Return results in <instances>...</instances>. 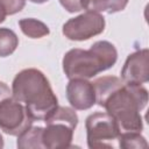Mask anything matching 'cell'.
<instances>
[{"instance_id": "obj_1", "label": "cell", "mask_w": 149, "mask_h": 149, "mask_svg": "<svg viewBox=\"0 0 149 149\" xmlns=\"http://www.w3.org/2000/svg\"><path fill=\"white\" fill-rule=\"evenodd\" d=\"M12 97L26 106L34 120H44L58 106L48 78L42 71L33 68L24 69L15 76Z\"/></svg>"}, {"instance_id": "obj_2", "label": "cell", "mask_w": 149, "mask_h": 149, "mask_svg": "<svg viewBox=\"0 0 149 149\" xmlns=\"http://www.w3.org/2000/svg\"><path fill=\"white\" fill-rule=\"evenodd\" d=\"M148 91L140 84L122 83L109 93L100 107L116 121L122 132H140L143 129L141 111L147 106Z\"/></svg>"}, {"instance_id": "obj_3", "label": "cell", "mask_w": 149, "mask_h": 149, "mask_svg": "<svg viewBox=\"0 0 149 149\" xmlns=\"http://www.w3.org/2000/svg\"><path fill=\"white\" fill-rule=\"evenodd\" d=\"M116 59L118 51L111 42L97 41L88 50H69L63 57V71L69 79H88L111 69Z\"/></svg>"}, {"instance_id": "obj_4", "label": "cell", "mask_w": 149, "mask_h": 149, "mask_svg": "<svg viewBox=\"0 0 149 149\" xmlns=\"http://www.w3.org/2000/svg\"><path fill=\"white\" fill-rule=\"evenodd\" d=\"M43 121L47 123L42 135L44 148L59 149L71 147L73 132L78 125V116L74 109L57 106Z\"/></svg>"}, {"instance_id": "obj_5", "label": "cell", "mask_w": 149, "mask_h": 149, "mask_svg": "<svg viewBox=\"0 0 149 149\" xmlns=\"http://www.w3.org/2000/svg\"><path fill=\"white\" fill-rule=\"evenodd\" d=\"M87 146L91 149L118 148L121 133L116 121L107 112H95L87 116L86 122Z\"/></svg>"}, {"instance_id": "obj_6", "label": "cell", "mask_w": 149, "mask_h": 149, "mask_svg": "<svg viewBox=\"0 0 149 149\" xmlns=\"http://www.w3.org/2000/svg\"><path fill=\"white\" fill-rule=\"evenodd\" d=\"M33 116L26 106L13 97H8L0 102V129L12 136H19L33 125Z\"/></svg>"}, {"instance_id": "obj_7", "label": "cell", "mask_w": 149, "mask_h": 149, "mask_svg": "<svg viewBox=\"0 0 149 149\" xmlns=\"http://www.w3.org/2000/svg\"><path fill=\"white\" fill-rule=\"evenodd\" d=\"M105 30V19L101 14L86 12L68 20L63 24V35L71 41H86Z\"/></svg>"}, {"instance_id": "obj_8", "label": "cell", "mask_w": 149, "mask_h": 149, "mask_svg": "<svg viewBox=\"0 0 149 149\" xmlns=\"http://www.w3.org/2000/svg\"><path fill=\"white\" fill-rule=\"evenodd\" d=\"M149 51L141 49L130 54L121 70V79L128 84H144L149 80Z\"/></svg>"}, {"instance_id": "obj_9", "label": "cell", "mask_w": 149, "mask_h": 149, "mask_svg": "<svg viewBox=\"0 0 149 149\" xmlns=\"http://www.w3.org/2000/svg\"><path fill=\"white\" fill-rule=\"evenodd\" d=\"M66 98L74 109H90L95 104L93 84L84 78L70 79L66 86Z\"/></svg>"}, {"instance_id": "obj_10", "label": "cell", "mask_w": 149, "mask_h": 149, "mask_svg": "<svg viewBox=\"0 0 149 149\" xmlns=\"http://www.w3.org/2000/svg\"><path fill=\"white\" fill-rule=\"evenodd\" d=\"M80 5L86 12L114 14L123 10L128 0H80Z\"/></svg>"}, {"instance_id": "obj_11", "label": "cell", "mask_w": 149, "mask_h": 149, "mask_svg": "<svg viewBox=\"0 0 149 149\" xmlns=\"http://www.w3.org/2000/svg\"><path fill=\"white\" fill-rule=\"evenodd\" d=\"M42 127H29L17 136L16 146L20 149H43L44 144L42 141L43 135Z\"/></svg>"}, {"instance_id": "obj_12", "label": "cell", "mask_w": 149, "mask_h": 149, "mask_svg": "<svg viewBox=\"0 0 149 149\" xmlns=\"http://www.w3.org/2000/svg\"><path fill=\"white\" fill-rule=\"evenodd\" d=\"M19 26L21 31L30 38H41L43 36L49 35L50 33L49 27L45 23L33 17L21 19L19 21Z\"/></svg>"}, {"instance_id": "obj_13", "label": "cell", "mask_w": 149, "mask_h": 149, "mask_svg": "<svg viewBox=\"0 0 149 149\" xmlns=\"http://www.w3.org/2000/svg\"><path fill=\"white\" fill-rule=\"evenodd\" d=\"M19 45L17 35L9 28H0V57L12 55Z\"/></svg>"}, {"instance_id": "obj_14", "label": "cell", "mask_w": 149, "mask_h": 149, "mask_svg": "<svg viewBox=\"0 0 149 149\" xmlns=\"http://www.w3.org/2000/svg\"><path fill=\"white\" fill-rule=\"evenodd\" d=\"M119 148H147L148 143L140 132H121L119 135Z\"/></svg>"}, {"instance_id": "obj_15", "label": "cell", "mask_w": 149, "mask_h": 149, "mask_svg": "<svg viewBox=\"0 0 149 149\" xmlns=\"http://www.w3.org/2000/svg\"><path fill=\"white\" fill-rule=\"evenodd\" d=\"M0 5L7 15H13L23 9L26 0H0Z\"/></svg>"}, {"instance_id": "obj_16", "label": "cell", "mask_w": 149, "mask_h": 149, "mask_svg": "<svg viewBox=\"0 0 149 149\" xmlns=\"http://www.w3.org/2000/svg\"><path fill=\"white\" fill-rule=\"evenodd\" d=\"M59 2L69 13H77L83 9L80 0H59Z\"/></svg>"}, {"instance_id": "obj_17", "label": "cell", "mask_w": 149, "mask_h": 149, "mask_svg": "<svg viewBox=\"0 0 149 149\" xmlns=\"http://www.w3.org/2000/svg\"><path fill=\"white\" fill-rule=\"evenodd\" d=\"M8 97H12V91H10L9 86L6 83L0 81V102Z\"/></svg>"}, {"instance_id": "obj_18", "label": "cell", "mask_w": 149, "mask_h": 149, "mask_svg": "<svg viewBox=\"0 0 149 149\" xmlns=\"http://www.w3.org/2000/svg\"><path fill=\"white\" fill-rule=\"evenodd\" d=\"M6 12L3 10V8L1 7V5H0V23H2L3 21H5V19H6Z\"/></svg>"}, {"instance_id": "obj_19", "label": "cell", "mask_w": 149, "mask_h": 149, "mask_svg": "<svg viewBox=\"0 0 149 149\" xmlns=\"http://www.w3.org/2000/svg\"><path fill=\"white\" fill-rule=\"evenodd\" d=\"M29 1L33 2V3H44V2H47L49 0H29Z\"/></svg>"}, {"instance_id": "obj_20", "label": "cell", "mask_w": 149, "mask_h": 149, "mask_svg": "<svg viewBox=\"0 0 149 149\" xmlns=\"http://www.w3.org/2000/svg\"><path fill=\"white\" fill-rule=\"evenodd\" d=\"M3 148V139H2V135L0 134V149Z\"/></svg>"}]
</instances>
